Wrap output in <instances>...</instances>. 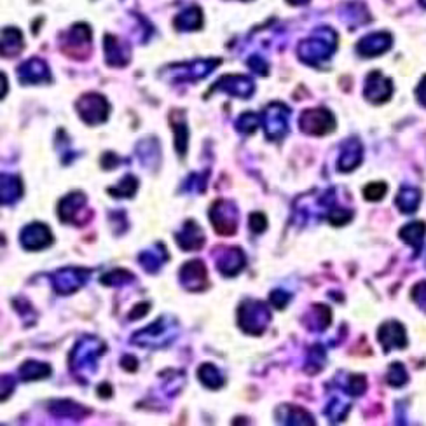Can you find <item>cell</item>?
I'll return each instance as SVG.
<instances>
[{
	"instance_id": "cell-1",
	"label": "cell",
	"mask_w": 426,
	"mask_h": 426,
	"mask_svg": "<svg viewBox=\"0 0 426 426\" xmlns=\"http://www.w3.org/2000/svg\"><path fill=\"white\" fill-rule=\"evenodd\" d=\"M105 352L106 345L102 339L95 338V336L82 338L68 356V365H70L72 374L84 383L86 377L96 372V360L105 355Z\"/></svg>"
},
{
	"instance_id": "cell-2",
	"label": "cell",
	"mask_w": 426,
	"mask_h": 426,
	"mask_svg": "<svg viewBox=\"0 0 426 426\" xmlns=\"http://www.w3.org/2000/svg\"><path fill=\"white\" fill-rule=\"evenodd\" d=\"M177 320L163 316V318H157L147 329L136 332L132 341L133 345L142 346V348H164L177 338Z\"/></svg>"
},
{
	"instance_id": "cell-3",
	"label": "cell",
	"mask_w": 426,
	"mask_h": 426,
	"mask_svg": "<svg viewBox=\"0 0 426 426\" xmlns=\"http://www.w3.org/2000/svg\"><path fill=\"white\" fill-rule=\"evenodd\" d=\"M271 322V309L264 302L246 299L238 309V324L243 332L250 336H260Z\"/></svg>"
},
{
	"instance_id": "cell-4",
	"label": "cell",
	"mask_w": 426,
	"mask_h": 426,
	"mask_svg": "<svg viewBox=\"0 0 426 426\" xmlns=\"http://www.w3.org/2000/svg\"><path fill=\"white\" fill-rule=\"evenodd\" d=\"M336 49V33L332 30H320L316 37L306 40L299 47V54L309 65H320V61L327 60Z\"/></svg>"
},
{
	"instance_id": "cell-5",
	"label": "cell",
	"mask_w": 426,
	"mask_h": 426,
	"mask_svg": "<svg viewBox=\"0 0 426 426\" xmlns=\"http://www.w3.org/2000/svg\"><path fill=\"white\" fill-rule=\"evenodd\" d=\"M91 273L93 271L88 267H63L51 274V283L56 294L70 295L84 287Z\"/></svg>"
},
{
	"instance_id": "cell-6",
	"label": "cell",
	"mask_w": 426,
	"mask_h": 426,
	"mask_svg": "<svg viewBox=\"0 0 426 426\" xmlns=\"http://www.w3.org/2000/svg\"><path fill=\"white\" fill-rule=\"evenodd\" d=\"M208 215L213 229L221 236H231L238 229V210L231 201H226V199L215 201Z\"/></svg>"
},
{
	"instance_id": "cell-7",
	"label": "cell",
	"mask_w": 426,
	"mask_h": 426,
	"mask_svg": "<svg viewBox=\"0 0 426 426\" xmlns=\"http://www.w3.org/2000/svg\"><path fill=\"white\" fill-rule=\"evenodd\" d=\"M77 112L86 125H102L109 118V103L96 93H88L77 102Z\"/></svg>"
},
{
	"instance_id": "cell-8",
	"label": "cell",
	"mask_w": 426,
	"mask_h": 426,
	"mask_svg": "<svg viewBox=\"0 0 426 426\" xmlns=\"http://www.w3.org/2000/svg\"><path fill=\"white\" fill-rule=\"evenodd\" d=\"M299 126L308 135H327L334 132L336 121L332 114L324 109H315V111H304L299 118Z\"/></svg>"
},
{
	"instance_id": "cell-9",
	"label": "cell",
	"mask_w": 426,
	"mask_h": 426,
	"mask_svg": "<svg viewBox=\"0 0 426 426\" xmlns=\"http://www.w3.org/2000/svg\"><path fill=\"white\" fill-rule=\"evenodd\" d=\"M19 243L29 252H39L53 243V232L46 224H40V222L29 224L19 232Z\"/></svg>"
},
{
	"instance_id": "cell-10",
	"label": "cell",
	"mask_w": 426,
	"mask_h": 426,
	"mask_svg": "<svg viewBox=\"0 0 426 426\" xmlns=\"http://www.w3.org/2000/svg\"><path fill=\"white\" fill-rule=\"evenodd\" d=\"M264 128H266L267 139L276 140L283 139L288 132V109L281 103H274V105L267 106V111L264 112Z\"/></svg>"
},
{
	"instance_id": "cell-11",
	"label": "cell",
	"mask_w": 426,
	"mask_h": 426,
	"mask_svg": "<svg viewBox=\"0 0 426 426\" xmlns=\"http://www.w3.org/2000/svg\"><path fill=\"white\" fill-rule=\"evenodd\" d=\"M178 280H180L182 287L189 292H203L208 287V274H206V267L203 260H191L182 266L180 273H178Z\"/></svg>"
},
{
	"instance_id": "cell-12",
	"label": "cell",
	"mask_w": 426,
	"mask_h": 426,
	"mask_svg": "<svg viewBox=\"0 0 426 426\" xmlns=\"http://www.w3.org/2000/svg\"><path fill=\"white\" fill-rule=\"evenodd\" d=\"M215 264L222 276L235 278L245 269L246 259L242 248H236V246L235 248H221V252L215 255Z\"/></svg>"
},
{
	"instance_id": "cell-13",
	"label": "cell",
	"mask_w": 426,
	"mask_h": 426,
	"mask_svg": "<svg viewBox=\"0 0 426 426\" xmlns=\"http://www.w3.org/2000/svg\"><path fill=\"white\" fill-rule=\"evenodd\" d=\"M219 63H221V60H196L192 63L175 65L173 70L170 72L173 74L175 81H199V79L206 77Z\"/></svg>"
},
{
	"instance_id": "cell-14",
	"label": "cell",
	"mask_w": 426,
	"mask_h": 426,
	"mask_svg": "<svg viewBox=\"0 0 426 426\" xmlns=\"http://www.w3.org/2000/svg\"><path fill=\"white\" fill-rule=\"evenodd\" d=\"M377 339H379L384 353L391 352V349L407 348V334H405L404 325L398 324V322H386V324L381 325Z\"/></svg>"
},
{
	"instance_id": "cell-15",
	"label": "cell",
	"mask_w": 426,
	"mask_h": 426,
	"mask_svg": "<svg viewBox=\"0 0 426 426\" xmlns=\"http://www.w3.org/2000/svg\"><path fill=\"white\" fill-rule=\"evenodd\" d=\"M175 242H177L178 248L184 252H198L205 245V232L199 228L198 222L187 221L184 228L175 235Z\"/></svg>"
},
{
	"instance_id": "cell-16",
	"label": "cell",
	"mask_w": 426,
	"mask_h": 426,
	"mask_svg": "<svg viewBox=\"0 0 426 426\" xmlns=\"http://www.w3.org/2000/svg\"><path fill=\"white\" fill-rule=\"evenodd\" d=\"M226 91L231 96H242V98H248L253 91H255V86L250 81L248 77H243V75H226L221 81L215 82V86L212 88V91Z\"/></svg>"
},
{
	"instance_id": "cell-17",
	"label": "cell",
	"mask_w": 426,
	"mask_h": 426,
	"mask_svg": "<svg viewBox=\"0 0 426 426\" xmlns=\"http://www.w3.org/2000/svg\"><path fill=\"white\" fill-rule=\"evenodd\" d=\"M391 91H393V86H391L390 79L384 77L381 72H372V74L367 77V84H365V96L370 100L372 103H383L386 102L388 98L391 96Z\"/></svg>"
},
{
	"instance_id": "cell-18",
	"label": "cell",
	"mask_w": 426,
	"mask_h": 426,
	"mask_svg": "<svg viewBox=\"0 0 426 426\" xmlns=\"http://www.w3.org/2000/svg\"><path fill=\"white\" fill-rule=\"evenodd\" d=\"M86 206V196L82 192H72V194L65 196L58 205V217L65 224H75L77 222V215L84 210Z\"/></svg>"
},
{
	"instance_id": "cell-19",
	"label": "cell",
	"mask_w": 426,
	"mask_h": 426,
	"mask_svg": "<svg viewBox=\"0 0 426 426\" xmlns=\"http://www.w3.org/2000/svg\"><path fill=\"white\" fill-rule=\"evenodd\" d=\"M103 47H105L106 63L111 65V67H125L129 61V56H132V51H129L128 44L121 42V40L114 36H105Z\"/></svg>"
},
{
	"instance_id": "cell-20",
	"label": "cell",
	"mask_w": 426,
	"mask_h": 426,
	"mask_svg": "<svg viewBox=\"0 0 426 426\" xmlns=\"http://www.w3.org/2000/svg\"><path fill=\"white\" fill-rule=\"evenodd\" d=\"M18 79L23 84H36V82L49 81V68L39 58H32L26 63H23L18 70Z\"/></svg>"
},
{
	"instance_id": "cell-21",
	"label": "cell",
	"mask_w": 426,
	"mask_h": 426,
	"mask_svg": "<svg viewBox=\"0 0 426 426\" xmlns=\"http://www.w3.org/2000/svg\"><path fill=\"white\" fill-rule=\"evenodd\" d=\"M274 416L281 425H315L313 416L297 405H280Z\"/></svg>"
},
{
	"instance_id": "cell-22",
	"label": "cell",
	"mask_w": 426,
	"mask_h": 426,
	"mask_svg": "<svg viewBox=\"0 0 426 426\" xmlns=\"http://www.w3.org/2000/svg\"><path fill=\"white\" fill-rule=\"evenodd\" d=\"M391 46V37L388 33L379 32V33H372V36H367L365 39L360 40L358 44V53L362 56H377V54H383L384 51L390 49Z\"/></svg>"
},
{
	"instance_id": "cell-23",
	"label": "cell",
	"mask_w": 426,
	"mask_h": 426,
	"mask_svg": "<svg viewBox=\"0 0 426 426\" xmlns=\"http://www.w3.org/2000/svg\"><path fill=\"white\" fill-rule=\"evenodd\" d=\"M168 259H170V257H168V252L163 243H156L152 248L145 250V252H142L139 255V262L142 264L143 269L152 274L157 273V271L161 269V266H163L164 262H168Z\"/></svg>"
},
{
	"instance_id": "cell-24",
	"label": "cell",
	"mask_w": 426,
	"mask_h": 426,
	"mask_svg": "<svg viewBox=\"0 0 426 426\" xmlns=\"http://www.w3.org/2000/svg\"><path fill=\"white\" fill-rule=\"evenodd\" d=\"M49 412L54 418H63V419H82L89 414V409L84 405L75 404L72 400H54L51 402Z\"/></svg>"
},
{
	"instance_id": "cell-25",
	"label": "cell",
	"mask_w": 426,
	"mask_h": 426,
	"mask_svg": "<svg viewBox=\"0 0 426 426\" xmlns=\"http://www.w3.org/2000/svg\"><path fill=\"white\" fill-rule=\"evenodd\" d=\"M425 235H426V224L425 222H411V224L404 226L398 232L402 239H404L407 245H411L414 248L416 255H419L425 245Z\"/></svg>"
},
{
	"instance_id": "cell-26",
	"label": "cell",
	"mask_w": 426,
	"mask_h": 426,
	"mask_svg": "<svg viewBox=\"0 0 426 426\" xmlns=\"http://www.w3.org/2000/svg\"><path fill=\"white\" fill-rule=\"evenodd\" d=\"M304 324L308 325L309 331L324 332L331 325V309L322 304L313 306L311 311L304 316Z\"/></svg>"
},
{
	"instance_id": "cell-27",
	"label": "cell",
	"mask_w": 426,
	"mask_h": 426,
	"mask_svg": "<svg viewBox=\"0 0 426 426\" xmlns=\"http://www.w3.org/2000/svg\"><path fill=\"white\" fill-rule=\"evenodd\" d=\"M362 163V145L356 140H349L342 145L341 159H339V170L352 171Z\"/></svg>"
},
{
	"instance_id": "cell-28",
	"label": "cell",
	"mask_w": 426,
	"mask_h": 426,
	"mask_svg": "<svg viewBox=\"0 0 426 426\" xmlns=\"http://www.w3.org/2000/svg\"><path fill=\"white\" fill-rule=\"evenodd\" d=\"M198 377L203 386H206L208 390H221L226 384L224 376L213 363H203L198 369Z\"/></svg>"
},
{
	"instance_id": "cell-29",
	"label": "cell",
	"mask_w": 426,
	"mask_h": 426,
	"mask_svg": "<svg viewBox=\"0 0 426 426\" xmlns=\"http://www.w3.org/2000/svg\"><path fill=\"white\" fill-rule=\"evenodd\" d=\"M23 185L18 177L13 175H2V205L11 206L22 198Z\"/></svg>"
},
{
	"instance_id": "cell-30",
	"label": "cell",
	"mask_w": 426,
	"mask_h": 426,
	"mask_svg": "<svg viewBox=\"0 0 426 426\" xmlns=\"http://www.w3.org/2000/svg\"><path fill=\"white\" fill-rule=\"evenodd\" d=\"M51 376V367L44 362H33V360H29V362L23 363L19 367V377L22 381H39V379H46V377Z\"/></svg>"
},
{
	"instance_id": "cell-31",
	"label": "cell",
	"mask_w": 426,
	"mask_h": 426,
	"mask_svg": "<svg viewBox=\"0 0 426 426\" xmlns=\"http://www.w3.org/2000/svg\"><path fill=\"white\" fill-rule=\"evenodd\" d=\"M23 49V36L15 29L2 32V54L4 58H15Z\"/></svg>"
},
{
	"instance_id": "cell-32",
	"label": "cell",
	"mask_w": 426,
	"mask_h": 426,
	"mask_svg": "<svg viewBox=\"0 0 426 426\" xmlns=\"http://www.w3.org/2000/svg\"><path fill=\"white\" fill-rule=\"evenodd\" d=\"M421 201V192L412 187H402L397 196V206L402 213H414Z\"/></svg>"
},
{
	"instance_id": "cell-33",
	"label": "cell",
	"mask_w": 426,
	"mask_h": 426,
	"mask_svg": "<svg viewBox=\"0 0 426 426\" xmlns=\"http://www.w3.org/2000/svg\"><path fill=\"white\" fill-rule=\"evenodd\" d=\"M132 281H135V274L126 269H114L102 276V285H106V287H125Z\"/></svg>"
},
{
	"instance_id": "cell-34",
	"label": "cell",
	"mask_w": 426,
	"mask_h": 426,
	"mask_svg": "<svg viewBox=\"0 0 426 426\" xmlns=\"http://www.w3.org/2000/svg\"><path fill=\"white\" fill-rule=\"evenodd\" d=\"M175 26L178 30H198L201 26V11L198 8H192L189 11L182 13L177 19H175Z\"/></svg>"
},
{
	"instance_id": "cell-35",
	"label": "cell",
	"mask_w": 426,
	"mask_h": 426,
	"mask_svg": "<svg viewBox=\"0 0 426 426\" xmlns=\"http://www.w3.org/2000/svg\"><path fill=\"white\" fill-rule=\"evenodd\" d=\"M136 187H139V180L133 175H126L121 182H119L118 187H109V194L114 196V198H132L133 194L136 192Z\"/></svg>"
},
{
	"instance_id": "cell-36",
	"label": "cell",
	"mask_w": 426,
	"mask_h": 426,
	"mask_svg": "<svg viewBox=\"0 0 426 426\" xmlns=\"http://www.w3.org/2000/svg\"><path fill=\"white\" fill-rule=\"evenodd\" d=\"M173 133H175V149L178 150L180 156H185V150H187V140H189V129L187 125L184 121V116H180V119H175L173 123Z\"/></svg>"
},
{
	"instance_id": "cell-37",
	"label": "cell",
	"mask_w": 426,
	"mask_h": 426,
	"mask_svg": "<svg viewBox=\"0 0 426 426\" xmlns=\"http://www.w3.org/2000/svg\"><path fill=\"white\" fill-rule=\"evenodd\" d=\"M349 407H352V405H349L348 402L342 400L341 397H336L334 400L329 404V407L325 409V414H327V418H331L332 423L345 421L346 416H348Z\"/></svg>"
},
{
	"instance_id": "cell-38",
	"label": "cell",
	"mask_w": 426,
	"mask_h": 426,
	"mask_svg": "<svg viewBox=\"0 0 426 426\" xmlns=\"http://www.w3.org/2000/svg\"><path fill=\"white\" fill-rule=\"evenodd\" d=\"M325 360H327L325 349L322 348V346H315V348L311 349V353H309L308 362H306V370H308L309 374L320 372V370L325 367Z\"/></svg>"
},
{
	"instance_id": "cell-39",
	"label": "cell",
	"mask_w": 426,
	"mask_h": 426,
	"mask_svg": "<svg viewBox=\"0 0 426 426\" xmlns=\"http://www.w3.org/2000/svg\"><path fill=\"white\" fill-rule=\"evenodd\" d=\"M386 381H388V384L393 388L404 386V384L409 381V374H407V370H405V367L398 362L391 363L390 369H388Z\"/></svg>"
},
{
	"instance_id": "cell-40",
	"label": "cell",
	"mask_w": 426,
	"mask_h": 426,
	"mask_svg": "<svg viewBox=\"0 0 426 426\" xmlns=\"http://www.w3.org/2000/svg\"><path fill=\"white\" fill-rule=\"evenodd\" d=\"M367 390V379L365 376H362V374H353V376L348 377V381H346L345 384V391L348 395H353V397H360V395H363V391Z\"/></svg>"
},
{
	"instance_id": "cell-41",
	"label": "cell",
	"mask_w": 426,
	"mask_h": 426,
	"mask_svg": "<svg viewBox=\"0 0 426 426\" xmlns=\"http://www.w3.org/2000/svg\"><path fill=\"white\" fill-rule=\"evenodd\" d=\"M386 191H388L386 184H383V182H374V184L365 185V189H363V196H365L367 201H381L383 196L386 194Z\"/></svg>"
},
{
	"instance_id": "cell-42",
	"label": "cell",
	"mask_w": 426,
	"mask_h": 426,
	"mask_svg": "<svg viewBox=\"0 0 426 426\" xmlns=\"http://www.w3.org/2000/svg\"><path fill=\"white\" fill-rule=\"evenodd\" d=\"M13 304H15V308L18 309L19 315L23 316V320L26 322V325H30V324H33V322H36V318H37L36 311H33L32 304H30L26 299H15V301H13Z\"/></svg>"
},
{
	"instance_id": "cell-43",
	"label": "cell",
	"mask_w": 426,
	"mask_h": 426,
	"mask_svg": "<svg viewBox=\"0 0 426 426\" xmlns=\"http://www.w3.org/2000/svg\"><path fill=\"white\" fill-rule=\"evenodd\" d=\"M260 118L257 114H243L242 118L238 119V129H242V132L245 133H253L257 129V126H259Z\"/></svg>"
},
{
	"instance_id": "cell-44",
	"label": "cell",
	"mask_w": 426,
	"mask_h": 426,
	"mask_svg": "<svg viewBox=\"0 0 426 426\" xmlns=\"http://www.w3.org/2000/svg\"><path fill=\"white\" fill-rule=\"evenodd\" d=\"M248 224H250V229H252L255 235H260V232H264L267 229V219L264 217L262 213L255 212V213H252V215H250Z\"/></svg>"
},
{
	"instance_id": "cell-45",
	"label": "cell",
	"mask_w": 426,
	"mask_h": 426,
	"mask_svg": "<svg viewBox=\"0 0 426 426\" xmlns=\"http://www.w3.org/2000/svg\"><path fill=\"white\" fill-rule=\"evenodd\" d=\"M412 301H414L419 308L426 309V281H419V283L412 288Z\"/></svg>"
},
{
	"instance_id": "cell-46",
	"label": "cell",
	"mask_w": 426,
	"mask_h": 426,
	"mask_svg": "<svg viewBox=\"0 0 426 426\" xmlns=\"http://www.w3.org/2000/svg\"><path fill=\"white\" fill-rule=\"evenodd\" d=\"M206 178L203 177V175H198V173H194V175H191V177H189V184H187V191L189 192H196V194H199V192H203L205 191V184H206Z\"/></svg>"
},
{
	"instance_id": "cell-47",
	"label": "cell",
	"mask_w": 426,
	"mask_h": 426,
	"mask_svg": "<svg viewBox=\"0 0 426 426\" xmlns=\"http://www.w3.org/2000/svg\"><path fill=\"white\" fill-rule=\"evenodd\" d=\"M288 301H290V294H287V292H283V290L271 292V302H273L274 308L283 309L285 306L288 304Z\"/></svg>"
},
{
	"instance_id": "cell-48",
	"label": "cell",
	"mask_w": 426,
	"mask_h": 426,
	"mask_svg": "<svg viewBox=\"0 0 426 426\" xmlns=\"http://www.w3.org/2000/svg\"><path fill=\"white\" fill-rule=\"evenodd\" d=\"M16 381L13 379L11 376H4L2 377V402H6V398L11 395V391L15 390Z\"/></svg>"
},
{
	"instance_id": "cell-49",
	"label": "cell",
	"mask_w": 426,
	"mask_h": 426,
	"mask_svg": "<svg viewBox=\"0 0 426 426\" xmlns=\"http://www.w3.org/2000/svg\"><path fill=\"white\" fill-rule=\"evenodd\" d=\"M121 367L125 370H128V372H135V370L139 369V360L133 355H125L121 360Z\"/></svg>"
},
{
	"instance_id": "cell-50",
	"label": "cell",
	"mask_w": 426,
	"mask_h": 426,
	"mask_svg": "<svg viewBox=\"0 0 426 426\" xmlns=\"http://www.w3.org/2000/svg\"><path fill=\"white\" fill-rule=\"evenodd\" d=\"M147 313H149V302H142V304H139L136 308H133V311L129 313V320L143 318Z\"/></svg>"
},
{
	"instance_id": "cell-51",
	"label": "cell",
	"mask_w": 426,
	"mask_h": 426,
	"mask_svg": "<svg viewBox=\"0 0 426 426\" xmlns=\"http://www.w3.org/2000/svg\"><path fill=\"white\" fill-rule=\"evenodd\" d=\"M98 397L100 398H111L112 397V386L109 383H102L98 386Z\"/></svg>"
},
{
	"instance_id": "cell-52",
	"label": "cell",
	"mask_w": 426,
	"mask_h": 426,
	"mask_svg": "<svg viewBox=\"0 0 426 426\" xmlns=\"http://www.w3.org/2000/svg\"><path fill=\"white\" fill-rule=\"evenodd\" d=\"M416 96H418L419 102L426 106V77L423 79V82L418 86V89H416Z\"/></svg>"
}]
</instances>
